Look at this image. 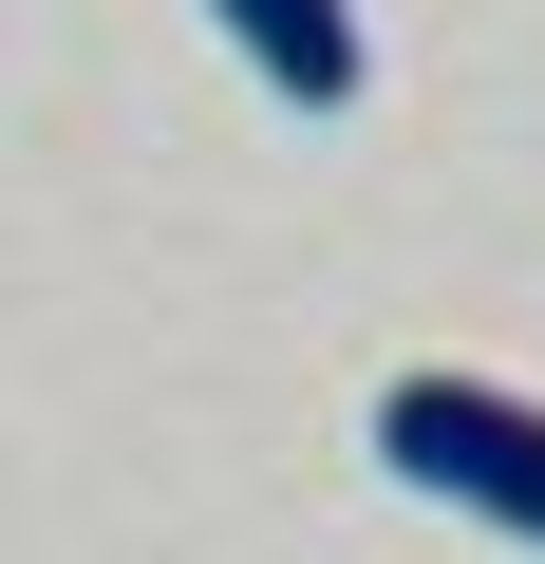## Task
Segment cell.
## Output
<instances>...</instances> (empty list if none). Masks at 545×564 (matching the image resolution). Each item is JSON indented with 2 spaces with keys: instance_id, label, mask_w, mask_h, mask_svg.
I'll use <instances>...</instances> for the list:
<instances>
[{
  "instance_id": "obj_1",
  "label": "cell",
  "mask_w": 545,
  "mask_h": 564,
  "mask_svg": "<svg viewBox=\"0 0 545 564\" xmlns=\"http://www.w3.org/2000/svg\"><path fill=\"white\" fill-rule=\"evenodd\" d=\"M377 470L470 508V527H508V545H545V395H508V377H451V358L377 377Z\"/></svg>"
},
{
  "instance_id": "obj_2",
  "label": "cell",
  "mask_w": 545,
  "mask_h": 564,
  "mask_svg": "<svg viewBox=\"0 0 545 564\" xmlns=\"http://www.w3.org/2000/svg\"><path fill=\"white\" fill-rule=\"evenodd\" d=\"M207 20L244 39V76L283 95V113H358V76H377V39H358V0H207Z\"/></svg>"
}]
</instances>
